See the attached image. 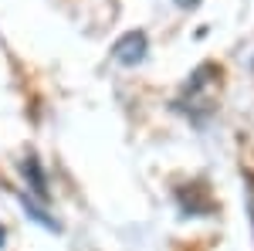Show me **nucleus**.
<instances>
[{
  "mask_svg": "<svg viewBox=\"0 0 254 251\" xmlns=\"http://www.w3.org/2000/svg\"><path fill=\"white\" fill-rule=\"evenodd\" d=\"M146 51H149V44H146V34H139V31L126 34V38L116 44V58L122 61V65H139V61H146Z\"/></svg>",
  "mask_w": 254,
  "mask_h": 251,
  "instance_id": "f257e3e1",
  "label": "nucleus"
},
{
  "mask_svg": "<svg viewBox=\"0 0 254 251\" xmlns=\"http://www.w3.org/2000/svg\"><path fill=\"white\" fill-rule=\"evenodd\" d=\"M3 241H7V234H3V228H0V248H3Z\"/></svg>",
  "mask_w": 254,
  "mask_h": 251,
  "instance_id": "7ed1b4c3",
  "label": "nucleus"
},
{
  "mask_svg": "<svg viewBox=\"0 0 254 251\" xmlns=\"http://www.w3.org/2000/svg\"><path fill=\"white\" fill-rule=\"evenodd\" d=\"M24 167H27L24 173L31 176V183H34V190H38L41 197H44V193H48V187H44V173H41V167H38V163H34V160H27Z\"/></svg>",
  "mask_w": 254,
  "mask_h": 251,
  "instance_id": "f03ea898",
  "label": "nucleus"
},
{
  "mask_svg": "<svg viewBox=\"0 0 254 251\" xmlns=\"http://www.w3.org/2000/svg\"><path fill=\"white\" fill-rule=\"evenodd\" d=\"M183 3H187V7H193V3H196V0H183Z\"/></svg>",
  "mask_w": 254,
  "mask_h": 251,
  "instance_id": "20e7f679",
  "label": "nucleus"
}]
</instances>
